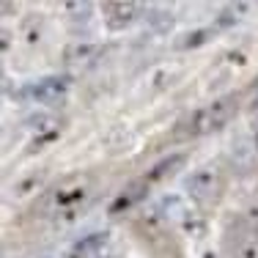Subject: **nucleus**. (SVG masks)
Returning a JSON list of instances; mask_svg holds the SVG:
<instances>
[{"label": "nucleus", "instance_id": "nucleus-1", "mask_svg": "<svg viewBox=\"0 0 258 258\" xmlns=\"http://www.w3.org/2000/svg\"><path fill=\"white\" fill-rule=\"evenodd\" d=\"M233 110H236V96H225V99L212 102L209 107L192 115V132L204 135V132H212V129H220L223 124H228Z\"/></svg>", "mask_w": 258, "mask_h": 258}, {"label": "nucleus", "instance_id": "nucleus-2", "mask_svg": "<svg viewBox=\"0 0 258 258\" xmlns=\"http://www.w3.org/2000/svg\"><path fill=\"white\" fill-rule=\"evenodd\" d=\"M69 91V77H60V75H50V77H41L36 83H30L25 91H22V99H33L41 104H55L60 96H66Z\"/></svg>", "mask_w": 258, "mask_h": 258}, {"label": "nucleus", "instance_id": "nucleus-3", "mask_svg": "<svg viewBox=\"0 0 258 258\" xmlns=\"http://www.w3.org/2000/svg\"><path fill=\"white\" fill-rule=\"evenodd\" d=\"M184 187H187V192L192 195L195 201H214V198L220 195V189H223V181H220L217 170H212V168H198L195 173L187 176Z\"/></svg>", "mask_w": 258, "mask_h": 258}, {"label": "nucleus", "instance_id": "nucleus-4", "mask_svg": "<svg viewBox=\"0 0 258 258\" xmlns=\"http://www.w3.org/2000/svg\"><path fill=\"white\" fill-rule=\"evenodd\" d=\"M138 14H140V6L138 3H107V6H104V17H107L104 22H107L113 30L126 28Z\"/></svg>", "mask_w": 258, "mask_h": 258}, {"label": "nucleus", "instance_id": "nucleus-5", "mask_svg": "<svg viewBox=\"0 0 258 258\" xmlns=\"http://www.w3.org/2000/svg\"><path fill=\"white\" fill-rule=\"evenodd\" d=\"M99 52H102V47L94 44V41H77V44H72L69 50L63 52V58L69 60V63H91Z\"/></svg>", "mask_w": 258, "mask_h": 258}, {"label": "nucleus", "instance_id": "nucleus-6", "mask_svg": "<svg viewBox=\"0 0 258 258\" xmlns=\"http://www.w3.org/2000/svg\"><path fill=\"white\" fill-rule=\"evenodd\" d=\"M184 162H187V157H184V154H176V157H165L162 162H159V165H154V168L149 170V176H146V181H149V184H157V181H162L165 176H170V173H173V170H179Z\"/></svg>", "mask_w": 258, "mask_h": 258}, {"label": "nucleus", "instance_id": "nucleus-7", "mask_svg": "<svg viewBox=\"0 0 258 258\" xmlns=\"http://www.w3.org/2000/svg\"><path fill=\"white\" fill-rule=\"evenodd\" d=\"M146 189H149V181H135L132 187H126L124 192H121V198H115V204H113V212H121V209H126V206H132V204H138L140 198L146 195Z\"/></svg>", "mask_w": 258, "mask_h": 258}, {"label": "nucleus", "instance_id": "nucleus-8", "mask_svg": "<svg viewBox=\"0 0 258 258\" xmlns=\"http://www.w3.org/2000/svg\"><path fill=\"white\" fill-rule=\"evenodd\" d=\"M85 184H72V187H66V189H60L58 195H55V204L58 206H75V204H80V201L85 198Z\"/></svg>", "mask_w": 258, "mask_h": 258}, {"label": "nucleus", "instance_id": "nucleus-9", "mask_svg": "<svg viewBox=\"0 0 258 258\" xmlns=\"http://www.w3.org/2000/svg\"><path fill=\"white\" fill-rule=\"evenodd\" d=\"M41 184H44V173H30L17 184V195H30V192H36Z\"/></svg>", "mask_w": 258, "mask_h": 258}, {"label": "nucleus", "instance_id": "nucleus-10", "mask_svg": "<svg viewBox=\"0 0 258 258\" xmlns=\"http://www.w3.org/2000/svg\"><path fill=\"white\" fill-rule=\"evenodd\" d=\"M179 223H181V228L187 231V233H204L206 231V223L198 217V214H192V212H187Z\"/></svg>", "mask_w": 258, "mask_h": 258}, {"label": "nucleus", "instance_id": "nucleus-11", "mask_svg": "<svg viewBox=\"0 0 258 258\" xmlns=\"http://www.w3.org/2000/svg\"><path fill=\"white\" fill-rule=\"evenodd\" d=\"M96 258H121V255H118V253H99Z\"/></svg>", "mask_w": 258, "mask_h": 258}, {"label": "nucleus", "instance_id": "nucleus-12", "mask_svg": "<svg viewBox=\"0 0 258 258\" xmlns=\"http://www.w3.org/2000/svg\"><path fill=\"white\" fill-rule=\"evenodd\" d=\"M204 258H214V255H204Z\"/></svg>", "mask_w": 258, "mask_h": 258}, {"label": "nucleus", "instance_id": "nucleus-13", "mask_svg": "<svg viewBox=\"0 0 258 258\" xmlns=\"http://www.w3.org/2000/svg\"><path fill=\"white\" fill-rule=\"evenodd\" d=\"M44 258H52V255H44Z\"/></svg>", "mask_w": 258, "mask_h": 258}, {"label": "nucleus", "instance_id": "nucleus-14", "mask_svg": "<svg viewBox=\"0 0 258 258\" xmlns=\"http://www.w3.org/2000/svg\"><path fill=\"white\" fill-rule=\"evenodd\" d=\"M255 135H258V132H255Z\"/></svg>", "mask_w": 258, "mask_h": 258}]
</instances>
